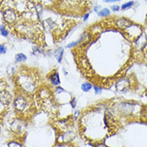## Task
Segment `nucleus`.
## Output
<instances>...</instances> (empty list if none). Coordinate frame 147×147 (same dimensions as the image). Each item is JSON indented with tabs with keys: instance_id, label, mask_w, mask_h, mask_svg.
Wrapping results in <instances>:
<instances>
[{
	"instance_id": "obj_1",
	"label": "nucleus",
	"mask_w": 147,
	"mask_h": 147,
	"mask_svg": "<svg viewBox=\"0 0 147 147\" xmlns=\"http://www.w3.org/2000/svg\"><path fill=\"white\" fill-rule=\"evenodd\" d=\"M16 91L34 96L41 86L40 74L36 69L21 66L14 76Z\"/></svg>"
},
{
	"instance_id": "obj_28",
	"label": "nucleus",
	"mask_w": 147,
	"mask_h": 147,
	"mask_svg": "<svg viewBox=\"0 0 147 147\" xmlns=\"http://www.w3.org/2000/svg\"><path fill=\"white\" fill-rule=\"evenodd\" d=\"M93 147H108L107 146H106L105 144L103 143H98V144H95L94 146Z\"/></svg>"
},
{
	"instance_id": "obj_27",
	"label": "nucleus",
	"mask_w": 147,
	"mask_h": 147,
	"mask_svg": "<svg viewBox=\"0 0 147 147\" xmlns=\"http://www.w3.org/2000/svg\"><path fill=\"white\" fill-rule=\"evenodd\" d=\"M111 9H112V11H118L120 10V7H119L118 5H113V6L111 7Z\"/></svg>"
},
{
	"instance_id": "obj_33",
	"label": "nucleus",
	"mask_w": 147,
	"mask_h": 147,
	"mask_svg": "<svg viewBox=\"0 0 147 147\" xmlns=\"http://www.w3.org/2000/svg\"><path fill=\"white\" fill-rule=\"evenodd\" d=\"M1 128H2V120H0V133H1Z\"/></svg>"
},
{
	"instance_id": "obj_16",
	"label": "nucleus",
	"mask_w": 147,
	"mask_h": 147,
	"mask_svg": "<svg viewBox=\"0 0 147 147\" xmlns=\"http://www.w3.org/2000/svg\"><path fill=\"white\" fill-rule=\"evenodd\" d=\"M98 15L99 17H108L110 15V11L108 8H104L98 12Z\"/></svg>"
},
{
	"instance_id": "obj_26",
	"label": "nucleus",
	"mask_w": 147,
	"mask_h": 147,
	"mask_svg": "<svg viewBox=\"0 0 147 147\" xmlns=\"http://www.w3.org/2000/svg\"><path fill=\"white\" fill-rule=\"evenodd\" d=\"M7 51V48L4 44H0V55H5Z\"/></svg>"
},
{
	"instance_id": "obj_15",
	"label": "nucleus",
	"mask_w": 147,
	"mask_h": 147,
	"mask_svg": "<svg viewBox=\"0 0 147 147\" xmlns=\"http://www.w3.org/2000/svg\"><path fill=\"white\" fill-rule=\"evenodd\" d=\"M0 34L3 37L7 38L9 35V30L6 27V25H0Z\"/></svg>"
},
{
	"instance_id": "obj_11",
	"label": "nucleus",
	"mask_w": 147,
	"mask_h": 147,
	"mask_svg": "<svg viewBox=\"0 0 147 147\" xmlns=\"http://www.w3.org/2000/svg\"><path fill=\"white\" fill-rule=\"evenodd\" d=\"M133 23L132 21H130L129 19L126 18H118L114 21L115 26L118 29L121 30H125L127 27L130 26Z\"/></svg>"
},
{
	"instance_id": "obj_24",
	"label": "nucleus",
	"mask_w": 147,
	"mask_h": 147,
	"mask_svg": "<svg viewBox=\"0 0 147 147\" xmlns=\"http://www.w3.org/2000/svg\"><path fill=\"white\" fill-rule=\"evenodd\" d=\"M54 147H75L73 143H57Z\"/></svg>"
},
{
	"instance_id": "obj_13",
	"label": "nucleus",
	"mask_w": 147,
	"mask_h": 147,
	"mask_svg": "<svg viewBox=\"0 0 147 147\" xmlns=\"http://www.w3.org/2000/svg\"><path fill=\"white\" fill-rule=\"evenodd\" d=\"M93 86L94 85L92 84L91 82H84L81 85V90L83 92H85V93H88V92L90 91L93 89Z\"/></svg>"
},
{
	"instance_id": "obj_25",
	"label": "nucleus",
	"mask_w": 147,
	"mask_h": 147,
	"mask_svg": "<svg viewBox=\"0 0 147 147\" xmlns=\"http://www.w3.org/2000/svg\"><path fill=\"white\" fill-rule=\"evenodd\" d=\"M7 84L6 81L3 79H0V91L7 88Z\"/></svg>"
},
{
	"instance_id": "obj_4",
	"label": "nucleus",
	"mask_w": 147,
	"mask_h": 147,
	"mask_svg": "<svg viewBox=\"0 0 147 147\" xmlns=\"http://www.w3.org/2000/svg\"><path fill=\"white\" fill-rule=\"evenodd\" d=\"M137 106H138L137 104L131 102L121 101L112 106V109L114 111V113H116L121 116L128 117V116H131L134 113Z\"/></svg>"
},
{
	"instance_id": "obj_23",
	"label": "nucleus",
	"mask_w": 147,
	"mask_h": 147,
	"mask_svg": "<svg viewBox=\"0 0 147 147\" xmlns=\"http://www.w3.org/2000/svg\"><path fill=\"white\" fill-rule=\"evenodd\" d=\"M82 115V112L80 110H75L73 113V118L74 121H78Z\"/></svg>"
},
{
	"instance_id": "obj_32",
	"label": "nucleus",
	"mask_w": 147,
	"mask_h": 147,
	"mask_svg": "<svg viewBox=\"0 0 147 147\" xmlns=\"http://www.w3.org/2000/svg\"><path fill=\"white\" fill-rule=\"evenodd\" d=\"M63 73H64V75H67V74H68V72L66 71L65 68H63Z\"/></svg>"
},
{
	"instance_id": "obj_2",
	"label": "nucleus",
	"mask_w": 147,
	"mask_h": 147,
	"mask_svg": "<svg viewBox=\"0 0 147 147\" xmlns=\"http://www.w3.org/2000/svg\"><path fill=\"white\" fill-rule=\"evenodd\" d=\"M12 105L17 116L26 119L31 117L36 110V104L33 96L27 95L18 91L15 92Z\"/></svg>"
},
{
	"instance_id": "obj_22",
	"label": "nucleus",
	"mask_w": 147,
	"mask_h": 147,
	"mask_svg": "<svg viewBox=\"0 0 147 147\" xmlns=\"http://www.w3.org/2000/svg\"><path fill=\"white\" fill-rule=\"evenodd\" d=\"M69 105H70V108L72 109V110H74L76 107H77V99H76V98H71V99L70 100V102H69Z\"/></svg>"
},
{
	"instance_id": "obj_10",
	"label": "nucleus",
	"mask_w": 147,
	"mask_h": 147,
	"mask_svg": "<svg viewBox=\"0 0 147 147\" xmlns=\"http://www.w3.org/2000/svg\"><path fill=\"white\" fill-rule=\"evenodd\" d=\"M133 42L134 43L135 48L138 49V51L143 52L144 50L147 47V35L142 32V34L139 37H138Z\"/></svg>"
},
{
	"instance_id": "obj_21",
	"label": "nucleus",
	"mask_w": 147,
	"mask_h": 147,
	"mask_svg": "<svg viewBox=\"0 0 147 147\" xmlns=\"http://www.w3.org/2000/svg\"><path fill=\"white\" fill-rule=\"evenodd\" d=\"M93 90H94V93L95 94H101L102 93V88L100 86H98V85L93 86Z\"/></svg>"
},
{
	"instance_id": "obj_20",
	"label": "nucleus",
	"mask_w": 147,
	"mask_h": 147,
	"mask_svg": "<svg viewBox=\"0 0 147 147\" xmlns=\"http://www.w3.org/2000/svg\"><path fill=\"white\" fill-rule=\"evenodd\" d=\"M134 1H129V2L125 3H123L121 5V10H123V11L128 10V9H129L132 6H134Z\"/></svg>"
},
{
	"instance_id": "obj_19",
	"label": "nucleus",
	"mask_w": 147,
	"mask_h": 147,
	"mask_svg": "<svg viewBox=\"0 0 147 147\" xmlns=\"http://www.w3.org/2000/svg\"><path fill=\"white\" fill-rule=\"evenodd\" d=\"M54 94H62L63 93H66V91L65 90V89L63 88L61 86H56L54 88Z\"/></svg>"
},
{
	"instance_id": "obj_9",
	"label": "nucleus",
	"mask_w": 147,
	"mask_h": 147,
	"mask_svg": "<svg viewBox=\"0 0 147 147\" xmlns=\"http://www.w3.org/2000/svg\"><path fill=\"white\" fill-rule=\"evenodd\" d=\"M13 95L7 88L0 91V102L8 109L13 102Z\"/></svg>"
},
{
	"instance_id": "obj_29",
	"label": "nucleus",
	"mask_w": 147,
	"mask_h": 147,
	"mask_svg": "<svg viewBox=\"0 0 147 147\" xmlns=\"http://www.w3.org/2000/svg\"><path fill=\"white\" fill-rule=\"evenodd\" d=\"M89 16H90V13H86V14L83 16V21H84V22H86V21L88 20Z\"/></svg>"
},
{
	"instance_id": "obj_31",
	"label": "nucleus",
	"mask_w": 147,
	"mask_h": 147,
	"mask_svg": "<svg viewBox=\"0 0 147 147\" xmlns=\"http://www.w3.org/2000/svg\"><path fill=\"white\" fill-rule=\"evenodd\" d=\"M106 3H115V2H118V1H121V0H104Z\"/></svg>"
},
{
	"instance_id": "obj_18",
	"label": "nucleus",
	"mask_w": 147,
	"mask_h": 147,
	"mask_svg": "<svg viewBox=\"0 0 147 147\" xmlns=\"http://www.w3.org/2000/svg\"><path fill=\"white\" fill-rule=\"evenodd\" d=\"M7 110L8 108H7L3 103L0 102V120H2V118L5 115V114L7 112Z\"/></svg>"
},
{
	"instance_id": "obj_14",
	"label": "nucleus",
	"mask_w": 147,
	"mask_h": 147,
	"mask_svg": "<svg viewBox=\"0 0 147 147\" xmlns=\"http://www.w3.org/2000/svg\"><path fill=\"white\" fill-rule=\"evenodd\" d=\"M15 61L16 63H24L27 60V57L23 53H18L15 55Z\"/></svg>"
},
{
	"instance_id": "obj_6",
	"label": "nucleus",
	"mask_w": 147,
	"mask_h": 147,
	"mask_svg": "<svg viewBox=\"0 0 147 147\" xmlns=\"http://www.w3.org/2000/svg\"><path fill=\"white\" fill-rule=\"evenodd\" d=\"M124 31H125V35L127 37L129 40L134 42L138 37H139L142 34V28L138 24L133 22Z\"/></svg>"
},
{
	"instance_id": "obj_17",
	"label": "nucleus",
	"mask_w": 147,
	"mask_h": 147,
	"mask_svg": "<svg viewBox=\"0 0 147 147\" xmlns=\"http://www.w3.org/2000/svg\"><path fill=\"white\" fill-rule=\"evenodd\" d=\"M8 147H23L21 142H19L17 140H12L7 143Z\"/></svg>"
},
{
	"instance_id": "obj_12",
	"label": "nucleus",
	"mask_w": 147,
	"mask_h": 147,
	"mask_svg": "<svg viewBox=\"0 0 147 147\" xmlns=\"http://www.w3.org/2000/svg\"><path fill=\"white\" fill-rule=\"evenodd\" d=\"M54 56H55V59L57 60V62L59 63H61L63 62V57H64V48L63 47H59L57 48L55 51L54 53Z\"/></svg>"
},
{
	"instance_id": "obj_30",
	"label": "nucleus",
	"mask_w": 147,
	"mask_h": 147,
	"mask_svg": "<svg viewBox=\"0 0 147 147\" xmlns=\"http://www.w3.org/2000/svg\"><path fill=\"white\" fill-rule=\"evenodd\" d=\"M100 8H101V7H100V6H96V7H94V11H95V12H97V13H98V12L99 11Z\"/></svg>"
},
{
	"instance_id": "obj_3",
	"label": "nucleus",
	"mask_w": 147,
	"mask_h": 147,
	"mask_svg": "<svg viewBox=\"0 0 147 147\" xmlns=\"http://www.w3.org/2000/svg\"><path fill=\"white\" fill-rule=\"evenodd\" d=\"M22 15L7 4L3 3V18L4 22L9 27H13L20 20Z\"/></svg>"
},
{
	"instance_id": "obj_5",
	"label": "nucleus",
	"mask_w": 147,
	"mask_h": 147,
	"mask_svg": "<svg viewBox=\"0 0 147 147\" xmlns=\"http://www.w3.org/2000/svg\"><path fill=\"white\" fill-rule=\"evenodd\" d=\"M27 128V122L26 118L16 117L13 118L9 123V129L14 135L17 137L22 136Z\"/></svg>"
},
{
	"instance_id": "obj_7",
	"label": "nucleus",
	"mask_w": 147,
	"mask_h": 147,
	"mask_svg": "<svg viewBox=\"0 0 147 147\" xmlns=\"http://www.w3.org/2000/svg\"><path fill=\"white\" fill-rule=\"evenodd\" d=\"M117 91L120 93H126L131 88V80L128 77H123L119 78L115 83Z\"/></svg>"
},
{
	"instance_id": "obj_8",
	"label": "nucleus",
	"mask_w": 147,
	"mask_h": 147,
	"mask_svg": "<svg viewBox=\"0 0 147 147\" xmlns=\"http://www.w3.org/2000/svg\"><path fill=\"white\" fill-rule=\"evenodd\" d=\"M47 81L50 82L51 86H53L54 88L56 87V86H59L61 84V79H60L59 73L57 69L52 70L47 74Z\"/></svg>"
},
{
	"instance_id": "obj_34",
	"label": "nucleus",
	"mask_w": 147,
	"mask_h": 147,
	"mask_svg": "<svg viewBox=\"0 0 147 147\" xmlns=\"http://www.w3.org/2000/svg\"><path fill=\"white\" fill-rule=\"evenodd\" d=\"M146 22H147V18H146Z\"/></svg>"
}]
</instances>
